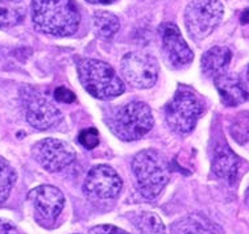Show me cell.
Returning <instances> with one entry per match:
<instances>
[{
	"label": "cell",
	"instance_id": "9a60e30c",
	"mask_svg": "<svg viewBox=\"0 0 249 234\" xmlns=\"http://www.w3.org/2000/svg\"><path fill=\"white\" fill-rule=\"evenodd\" d=\"M232 53L226 46H213L202 57V70L207 77H215L224 74L231 63Z\"/></svg>",
	"mask_w": 249,
	"mask_h": 234
},
{
	"label": "cell",
	"instance_id": "8992f818",
	"mask_svg": "<svg viewBox=\"0 0 249 234\" xmlns=\"http://www.w3.org/2000/svg\"><path fill=\"white\" fill-rule=\"evenodd\" d=\"M224 7L219 0H193L186 7L185 24L191 38L202 41L220 24Z\"/></svg>",
	"mask_w": 249,
	"mask_h": 234
},
{
	"label": "cell",
	"instance_id": "9c48e42d",
	"mask_svg": "<svg viewBox=\"0 0 249 234\" xmlns=\"http://www.w3.org/2000/svg\"><path fill=\"white\" fill-rule=\"evenodd\" d=\"M32 155L46 171L57 172L74 162L75 150L65 141L45 138L33 145Z\"/></svg>",
	"mask_w": 249,
	"mask_h": 234
},
{
	"label": "cell",
	"instance_id": "83f0119b",
	"mask_svg": "<svg viewBox=\"0 0 249 234\" xmlns=\"http://www.w3.org/2000/svg\"><path fill=\"white\" fill-rule=\"evenodd\" d=\"M245 204H247V207L249 208V188L247 189V194H245Z\"/></svg>",
	"mask_w": 249,
	"mask_h": 234
},
{
	"label": "cell",
	"instance_id": "5bb4252c",
	"mask_svg": "<svg viewBox=\"0 0 249 234\" xmlns=\"http://www.w3.org/2000/svg\"><path fill=\"white\" fill-rule=\"evenodd\" d=\"M241 161L227 145H217L213 153V172L219 178L235 183L240 171Z\"/></svg>",
	"mask_w": 249,
	"mask_h": 234
},
{
	"label": "cell",
	"instance_id": "4316f807",
	"mask_svg": "<svg viewBox=\"0 0 249 234\" xmlns=\"http://www.w3.org/2000/svg\"><path fill=\"white\" fill-rule=\"evenodd\" d=\"M89 3H92V4H111L115 0H86Z\"/></svg>",
	"mask_w": 249,
	"mask_h": 234
},
{
	"label": "cell",
	"instance_id": "2e32d148",
	"mask_svg": "<svg viewBox=\"0 0 249 234\" xmlns=\"http://www.w3.org/2000/svg\"><path fill=\"white\" fill-rule=\"evenodd\" d=\"M92 28L94 33L99 38L109 40L120 29V21L118 16H115L108 11H96L92 16Z\"/></svg>",
	"mask_w": 249,
	"mask_h": 234
},
{
	"label": "cell",
	"instance_id": "44dd1931",
	"mask_svg": "<svg viewBox=\"0 0 249 234\" xmlns=\"http://www.w3.org/2000/svg\"><path fill=\"white\" fill-rule=\"evenodd\" d=\"M136 228L139 234H165L163 222L152 212H145L139 217Z\"/></svg>",
	"mask_w": 249,
	"mask_h": 234
},
{
	"label": "cell",
	"instance_id": "7a4b0ae2",
	"mask_svg": "<svg viewBox=\"0 0 249 234\" xmlns=\"http://www.w3.org/2000/svg\"><path fill=\"white\" fill-rule=\"evenodd\" d=\"M132 171L139 192L150 201L159 198L170 179L166 158L153 149H146L136 154L132 161Z\"/></svg>",
	"mask_w": 249,
	"mask_h": 234
},
{
	"label": "cell",
	"instance_id": "8fae6325",
	"mask_svg": "<svg viewBox=\"0 0 249 234\" xmlns=\"http://www.w3.org/2000/svg\"><path fill=\"white\" fill-rule=\"evenodd\" d=\"M160 33L162 38L163 53L174 67H182L193 61L194 54L176 24L163 23L160 27Z\"/></svg>",
	"mask_w": 249,
	"mask_h": 234
},
{
	"label": "cell",
	"instance_id": "6da1fadb",
	"mask_svg": "<svg viewBox=\"0 0 249 234\" xmlns=\"http://www.w3.org/2000/svg\"><path fill=\"white\" fill-rule=\"evenodd\" d=\"M32 20L44 34L68 37L78 31L81 14L74 0H33Z\"/></svg>",
	"mask_w": 249,
	"mask_h": 234
},
{
	"label": "cell",
	"instance_id": "484cf974",
	"mask_svg": "<svg viewBox=\"0 0 249 234\" xmlns=\"http://www.w3.org/2000/svg\"><path fill=\"white\" fill-rule=\"evenodd\" d=\"M240 21H241V24H249V8L245 9L244 12L241 14Z\"/></svg>",
	"mask_w": 249,
	"mask_h": 234
},
{
	"label": "cell",
	"instance_id": "277c9868",
	"mask_svg": "<svg viewBox=\"0 0 249 234\" xmlns=\"http://www.w3.org/2000/svg\"><path fill=\"white\" fill-rule=\"evenodd\" d=\"M203 109L204 104L199 96L181 87L165 108V120L176 134L186 135L194 131Z\"/></svg>",
	"mask_w": 249,
	"mask_h": 234
},
{
	"label": "cell",
	"instance_id": "f546056e",
	"mask_svg": "<svg viewBox=\"0 0 249 234\" xmlns=\"http://www.w3.org/2000/svg\"><path fill=\"white\" fill-rule=\"evenodd\" d=\"M144 1H160V0H144Z\"/></svg>",
	"mask_w": 249,
	"mask_h": 234
},
{
	"label": "cell",
	"instance_id": "cb8c5ba5",
	"mask_svg": "<svg viewBox=\"0 0 249 234\" xmlns=\"http://www.w3.org/2000/svg\"><path fill=\"white\" fill-rule=\"evenodd\" d=\"M54 98L61 103H72L75 100V95L66 87H58L54 91Z\"/></svg>",
	"mask_w": 249,
	"mask_h": 234
},
{
	"label": "cell",
	"instance_id": "d4e9b609",
	"mask_svg": "<svg viewBox=\"0 0 249 234\" xmlns=\"http://www.w3.org/2000/svg\"><path fill=\"white\" fill-rule=\"evenodd\" d=\"M0 234H21L11 221L0 218Z\"/></svg>",
	"mask_w": 249,
	"mask_h": 234
},
{
	"label": "cell",
	"instance_id": "4fadbf2b",
	"mask_svg": "<svg viewBox=\"0 0 249 234\" xmlns=\"http://www.w3.org/2000/svg\"><path fill=\"white\" fill-rule=\"evenodd\" d=\"M215 86L222 103L227 107H237L249 100V88L236 74H222L215 78Z\"/></svg>",
	"mask_w": 249,
	"mask_h": 234
},
{
	"label": "cell",
	"instance_id": "e0dca14e",
	"mask_svg": "<svg viewBox=\"0 0 249 234\" xmlns=\"http://www.w3.org/2000/svg\"><path fill=\"white\" fill-rule=\"evenodd\" d=\"M25 17V8L9 0H0V28L18 25Z\"/></svg>",
	"mask_w": 249,
	"mask_h": 234
},
{
	"label": "cell",
	"instance_id": "30bf717a",
	"mask_svg": "<svg viewBox=\"0 0 249 234\" xmlns=\"http://www.w3.org/2000/svg\"><path fill=\"white\" fill-rule=\"evenodd\" d=\"M123 188V180L112 167L98 165L91 168L85 179L83 189L94 200L115 199Z\"/></svg>",
	"mask_w": 249,
	"mask_h": 234
},
{
	"label": "cell",
	"instance_id": "603a6c76",
	"mask_svg": "<svg viewBox=\"0 0 249 234\" xmlns=\"http://www.w3.org/2000/svg\"><path fill=\"white\" fill-rule=\"evenodd\" d=\"M89 234H128L125 230L113 225H96L89 230Z\"/></svg>",
	"mask_w": 249,
	"mask_h": 234
},
{
	"label": "cell",
	"instance_id": "3957f363",
	"mask_svg": "<svg viewBox=\"0 0 249 234\" xmlns=\"http://www.w3.org/2000/svg\"><path fill=\"white\" fill-rule=\"evenodd\" d=\"M78 75L85 90L100 100H111L122 95L125 86L108 63L85 58L78 62Z\"/></svg>",
	"mask_w": 249,
	"mask_h": 234
},
{
	"label": "cell",
	"instance_id": "ffe728a7",
	"mask_svg": "<svg viewBox=\"0 0 249 234\" xmlns=\"http://www.w3.org/2000/svg\"><path fill=\"white\" fill-rule=\"evenodd\" d=\"M231 132L232 138L237 144L244 145L249 142V111L237 113L231 122Z\"/></svg>",
	"mask_w": 249,
	"mask_h": 234
},
{
	"label": "cell",
	"instance_id": "ac0fdd59",
	"mask_svg": "<svg viewBox=\"0 0 249 234\" xmlns=\"http://www.w3.org/2000/svg\"><path fill=\"white\" fill-rule=\"evenodd\" d=\"M18 175L14 167L9 165L8 161L0 157V207L8 200L11 191L16 183Z\"/></svg>",
	"mask_w": 249,
	"mask_h": 234
},
{
	"label": "cell",
	"instance_id": "7402d4cb",
	"mask_svg": "<svg viewBox=\"0 0 249 234\" xmlns=\"http://www.w3.org/2000/svg\"><path fill=\"white\" fill-rule=\"evenodd\" d=\"M79 144L87 150H92L99 145V133L95 128H86L78 135Z\"/></svg>",
	"mask_w": 249,
	"mask_h": 234
},
{
	"label": "cell",
	"instance_id": "4dcf8cb0",
	"mask_svg": "<svg viewBox=\"0 0 249 234\" xmlns=\"http://www.w3.org/2000/svg\"><path fill=\"white\" fill-rule=\"evenodd\" d=\"M12 1H15V0H12Z\"/></svg>",
	"mask_w": 249,
	"mask_h": 234
},
{
	"label": "cell",
	"instance_id": "ba28073f",
	"mask_svg": "<svg viewBox=\"0 0 249 234\" xmlns=\"http://www.w3.org/2000/svg\"><path fill=\"white\" fill-rule=\"evenodd\" d=\"M120 71L131 86L145 90L156 84L159 78V65L152 55L132 51L123 57Z\"/></svg>",
	"mask_w": 249,
	"mask_h": 234
},
{
	"label": "cell",
	"instance_id": "52a82bcc",
	"mask_svg": "<svg viewBox=\"0 0 249 234\" xmlns=\"http://www.w3.org/2000/svg\"><path fill=\"white\" fill-rule=\"evenodd\" d=\"M24 111L27 121L38 131H46L58 125L62 113L52 100L33 87H24L21 90Z\"/></svg>",
	"mask_w": 249,
	"mask_h": 234
},
{
	"label": "cell",
	"instance_id": "7c38bea8",
	"mask_svg": "<svg viewBox=\"0 0 249 234\" xmlns=\"http://www.w3.org/2000/svg\"><path fill=\"white\" fill-rule=\"evenodd\" d=\"M37 216L42 220L54 221L65 207V196L54 185H40L28 194Z\"/></svg>",
	"mask_w": 249,
	"mask_h": 234
},
{
	"label": "cell",
	"instance_id": "f1b7e54d",
	"mask_svg": "<svg viewBox=\"0 0 249 234\" xmlns=\"http://www.w3.org/2000/svg\"><path fill=\"white\" fill-rule=\"evenodd\" d=\"M247 79H248V82H249V66H248V68H247Z\"/></svg>",
	"mask_w": 249,
	"mask_h": 234
},
{
	"label": "cell",
	"instance_id": "5b68a950",
	"mask_svg": "<svg viewBox=\"0 0 249 234\" xmlns=\"http://www.w3.org/2000/svg\"><path fill=\"white\" fill-rule=\"evenodd\" d=\"M153 115L142 101H131L119 108L108 120L113 134L123 141H136L142 138L153 128Z\"/></svg>",
	"mask_w": 249,
	"mask_h": 234
},
{
	"label": "cell",
	"instance_id": "d6986e66",
	"mask_svg": "<svg viewBox=\"0 0 249 234\" xmlns=\"http://www.w3.org/2000/svg\"><path fill=\"white\" fill-rule=\"evenodd\" d=\"M177 234H217L215 228L204 217L193 215L185 222H182Z\"/></svg>",
	"mask_w": 249,
	"mask_h": 234
}]
</instances>
